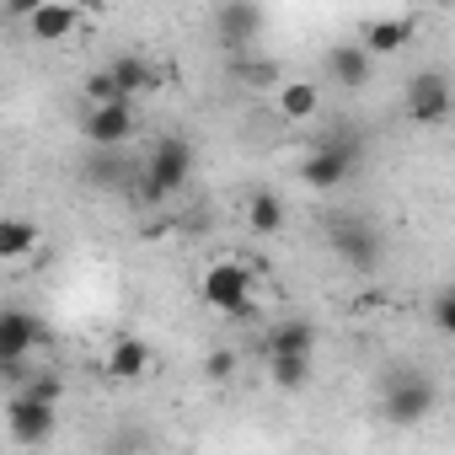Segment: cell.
<instances>
[{"mask_svg":"<svg viewBox=\"0 0 455 455\" xmlns=\"http://www.w3.org/2000/svg\"><path fill=\"white\" fill-rule=\"evenodd\" d=\"M17 391H22V396H38V402H49V407H60V396H65V375H60V370H38V375H28Z\"/></svg>","mask_w":455,"mask_h":455,"instance_id":"obj_22","label":"cell"},{"mask_svg":"<svg viewBox=\"0 0 455 455\" xmlns=\"http://www.w3.org/2000/svg\"><path fill=\"white\" fill-rule=\"evenodd\" d=\"M327 242H332V252H338L354 274H375V268H380V236H375L370 220H359V214H332V220H327Z\"/></svg>","mask_w":455,"mask_h":455,"instance_id":"obj_5","label":"cell"},{"mask_svg":"<svg viewBox=\"0 0 455 455\" xmlns=\"http://www.w3.org/2000/svg\"><path fill=\"white\" fill-rule=\"evenodd\" d=\"M188 177H193V140H188V134H166V140H156V150L140 161V198H145V204H166Z\"/></svg>","mask_w":455,"mask_h":455,"instance_id":"obj_1","label":"cell"},{"mask_svg":"<svg viewBox=\"0 0 455 455\" xmlns=\"http://www.w3.org/2000/svg\"><path fill=\"white\" fill-rule=\"evenodd\" d=\"M242 81H274V65H242Z\"/></svg>","mask_w":455,"mask_h":455,"instance_id":"obj_26","label":"cell"},{"mask_svg":"<svg viewBox=\"0 0 455 455\" xmlns=\"http://www.w3.org/2000/svg\"><path fill=\"white\" fill-rule=\"evenodd\" d=\"M81 22H86V17H81L76 6H54V0H44V6L28 17V28H33L38 44H65V38L81 33Z\"/></svg>","mask_w":455,"mask_h":455,"instance_id":"obj_15","label":"cell"},{"mask_svg":"<svg viewBox=\"0 0 455 455\" xmlns=\"http://www.w3.org/2000/svg\"><path fill=\"white\" fill-rule=\"evenodd\" d=\"M247 225H252L258 236L284 231V198H279V193H268V188H258V193L247 198Z\"/></svg>","mask_w":455,"mask_h":455,"instance_id":"obj_19","label":"cell"},{"mask_svg":"<svg viewBox=\"0 0 455 455\" xmlns=\"http://www.w3.org/2000/svg\"><path fill=\"white\" fill-rule=\"evenodd\" d=\"M204 375L225 386V380H231V375H236V354H231V348H214V354L204 359Z\"/></svg>","mask_w":455,"mask_h":455,"instance_id":"obj_25","label":"cell"},{"mask_svg":"<svg viewBox=\"0 0 455 455\" xmlns=\"http://www.w3.org/2000/svg\"><path fill=\"white\" fill-rule=\"evenodd\" d=\"M268 359H311V348H316V327L306 322V316H284V322H274L268 332H263V343H258Z\"/></svg>","mask_w":455,"mask_h":455,"instance_id":"obj_13","label":"cell"},{"mask_svg":"<svg viewBox=\"0 0 455 455\" xmlns=\"http://www.w3.org/2000/svg\"><path fill=\"white\" fill-rule=\"evenodd\" d=\"M44 247V231L33 220H0V258H12V263H22V258H33Z\"/></svg>","mask_w":455,"mask_h":455,"instance_id":"obj_17","label":"cell"},{"mask_svg":"<svg viewBox=\"0 0 455 455\" xmlns=\"http://www.w3.org/2000/svg\"><path fill=\"white\" fill-rule=\"evenodd\" d=\"M198 295H204L209 311L247 322V316H252V295H258V284H252V268H247V263H209L204 279H198Z\"/></svg>","mask_w":455,"mask_h":455,"instance_id":"obj_3","label":"cell"},{"mask_svg":"<svg viewBox=\"0 0 455 455\" xmlns=\"http://www.w3.org/2000/svg\"><path fill=\"white\" fill-rule=\"evenodd\" d=\"M428 316H434V327H439L444 338H455V284L434 295V306H428Z\"/></svg>","mask_w":455,"mask_h":455,"instance_id":"obj_24","label":"cell"},{"mask_svg":"<svg viewBox=\"0 0 455 455\" xmlns=\"http://www.w3.org/2000/svg\"><path fill=\"white\" fill-rule=\"evenodd\" d=\"M102 375H108V380H118V386L145 380V375H150V343H145V338H134V332L113 338V343H108V354H102Z\"/></svg>","mask_w":455,"mask_h":455,"instance_id":"obj_10","label":"cell"},{"mask_svg":"<svg viewBox=\"0 0 455 455\" xmlns=\"http://www.w3.org/2000/svg\"><path fill=\"white\" fill-rule=\"evenodd\" d=\"M316 113H322V86H311V81H279V118L311 124Z\"/></svg>","mask_w":455,"mask_h":455,"instance_id":"obj_16","label":"cell"},{"mask_svg":"<svg viewBox=\"0 0 455 455\" xmlns=\"http://www.w3.org/2000/svg\"><path fill=\"white\" fill-rule=\"evenodd\" d=\"M108 102H129V97L118 92L113 70L102 65V70H92V76H86V108H108Z\"/></svg>","mask_w":455,"mask_h":455,"instance_id":"obj_23","label":"cell"},{"mask_svg":"<svg viewBox=\"0 0 455 455\" xmlns=\"http://www.w3.org/2000/svg\"><path fill=\"white\" fill-rule=\"evenodd\" d=\"M38 343H44V322L33 311H22V306L0 311V359H6V364H22Z\"/></svg>","mask_w":455,"mask_h":455,"instance_id":"obj_11","label":"cell"},{"mask_svg":"<svg viewBox=\"0 0 455 455\" xmlns=\"http://www.w3.org/2000/svg\"><path fill=\"white\" fill-rule=\"evenodd\" d=\"M274 391H306L311 386V359H268Z\"/></svg>","mask_w":455,"mask_h":455,"instance_id":"obj_21","label":"cell"},{"mask_svg":"<svg viewBox=\"0 0 455 455\" xmlns=\"http://www.w3.org/2000/svg\"><path fill=\"white\" fill-rule=\"evenodd\" d=\"M214 44L220 49H231V54H247L258 38H263V28H268V17H263V6H247V0H225V6L214 12Z\"/></svg>","mask_w":455,"mask_h":455,"instance_id":"obj_8","label":"cell"},{"mask_svg":"<svg viewBox=\"0 0 455 455\" xmlns=\"http://www.w3.org/2000/svg\"><path fill=\"white\" fill-rule=\"evenodd\" d=\"M86 177H92L97 188H129V182H140V166H134L124 150H97V161L86 166Z\"/></svg>","mask_w":455,"mask_h":455,"instance_id":"obj_18","label":"cell"},{"mask_svg":"<svg viewBox=\"0 0 455 455\" xmlns=\"http://www.w3.org/2000/svg\"><path fill=\"white\" fill-rule=\"evenodd\" d=\"M108 70H113V81H118V92H124L129 102H134L140 92H156V70H150L140 54H118Z\"/></svg>","mask_w":455,"mask_h":455,"instance_id":"obj_20","label":"cell"},{"mask_svg":"<svg viewBox=\"0 0 455 455\" xmlns=\"http://www.w3.org/2000/svg\"><path fill=\"white\" fill-rule=\"evenodd\" d=\"M140 129V113L134 102H108V108H86L81 113V134L92 150H124Z\"/></svg>","mask_w":455,"mask_h":455,"instance_id":"obj_7","label":"cell"},{"mask_svg":"<svg viewBox=\"0 0 455 455\" xmlns=\"http://www.w3.org/2000/svg\"><path fill=\"white\" fill-rule=\"evenodd\" d=\"M327 76H332L338 86L359 92V86H370L375 60H370V49H364V44H332V49H327Z\"/></svg>","mask_w":455,"mask_h":455,"instance_id":"obj_14","label":"cell"},{"mask_svg":"<svg viewBox=\"0 0 455 455\" xmlns=\"http://www.w3.org/2000/svg\"><path fill=\"white\" fill-rule=\"evenodd\" d=\"M402 108H407V118L423 124V129L444 124V118L455 113V86H450V76H444V70H418V76L407 81V92H402Z\"/></svg>","mask_w":455,"mask_h":455,"instance_id":"obj_6","label":"cell"},{"mask_svg":"<svg viewBox=\"0 0 455 455\" xmlns=\"http://www.w3.org/2000/svg\"><path fill=\"white\" fill-rule=\"evenodd\" d=\"M434 407H439V386L428 375H391L380 391V412L391 428H418Z\"/></svg>","mask_w":455,"mask_h":455,"instance_id":"obj_4","label":"cell"},{"mask_svg":"<svg viewBox=\"0 0 455 455\" xmlns=\"http://www.w3.org/2000/svg\"><path fill=\"white\" fill-rule=\"evenodd\" d=\"M412 38H418V17H412V12H402V17H370V22L359 28V44L370 49V60L396 54V49H407Z\"/></svg>","mask_w":455,"mask_h":455,"instance_id":"obj_12","label":"cell"},{"mask_svg":"<svg viewBox=\"0 0 455 455\" xmlns=\"http://www.w3.org/2000/svg\"><path fill=\"white\" fill-rule=\"evenodd\" d=\"M354 172H359V140H354V134H332V140H322V145L306 150L300 166H295V177H300L311 193H338Z\"/></svg>","mask_w":455,"mask_h":455,"instance_id":"obj_2","label":"cell"},{"mask_svg":"<svg viewBox=\"0 0 455 455\" xmlns=\"http://www.w3.org/2000/svg\"><path fill=\"white\" fill-rule=\"evenodd\" d=\"M6 423H12V439L17 444H49L54 439V428H60V412L49 407V402H38V396H12V407H6Z\"/></svg>","mask_w":455,"mask_h":455,"instance_id":"obj_9","label":"cell"}]
</instances>
